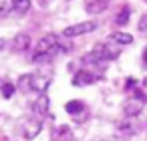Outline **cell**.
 <instances>
[{"instance_id": "22", "label": "cell", "mask_w": 147, "mask_h": 141, "mask_svg": "<svg viewBox=\"0 0 147 141\" xmlns=\"http://www.w3.org/2000/svg\"><path fill=\"white\" fill-rule=\"evenodd\" d=\"M2 85H4V83H2V79H0V89H2Z\"/></svg>"}, {"instance_id": "5", "label": "cell", "mask_w": 147, "mask_h": 141, "mask_svg": "<svg viewBox=\"0 0 147 141\" xmlns=\"http://www.w3.org/2000/svg\"><path fill=\"white\" fill-rule=\"evenodd\" d=\"M95 28H97V22H95V20H87V22H79V24L67 26V28L63 30V36H67V38H73V36H81V34L93 32Z\"/></svg>"}, {"instance_id": "17", "label": "cell", "mask_w": 147, "mask_h": 141, "mask_svg": "<svg viewBox=\"0 0 147 141\" xmlns=\"http://www.w3.org/2000/svg\"><path fill=\"white\" fill-rule=\"evenodd\" d=\"M12 2L14 0H0V18H4L12 12Z\"/></svg>"}, {"instance_id": "11", "label": "cell", "mask_w": 147, "mask_h": 141, "mask_svg": "<svg viewBox=\"0 0 147 141\" xmlns=\"http://www.w3.org/2000/svg\"><path fill=\"white\" fill-rule=\"evenodd\" d=\"M109 40H111L113 45H117V47H123V45H131V43H133V36L127 34V32H113V34L109 36Z\"/></svg>"}, {"instance_id": "10", "label": "cell", "mask_w": 147, "mask_h": 141, "mask_svg": "<svg viewBox=\"0 0 147 141\" xmlns=\"http://www.w3.org/2000/svg\"><path fill=\"white\" fill-rule=\"evenodd\" d=\"M32 111H34V115H38V117H45V115L49 113V97H47V95H40V97L34 101V105H32Z\"/></svg>"}, {"instance_id": "15", "label": "cell", "mask_w": 147, "mask_h": 141, "mask_svg": "<svg viewBox=\"0 0 147 141\" xmlns=\"http://www.w3.org/2000/svg\"><path fill=\"white\" fill-rule=\"evenodd\" d=\"M129 16H131V8H129V6H123V8L119 10V14L115 16V22H117L119 26H123V24L129 22Z\"/></svg>"}, {"instance_id": "7", "label": "cell", "mask_w": 147, "mask_h": 141, "mask_svg": "<svg viewBox=\"0 0 147 141\" xmlns=\"http://www.w3.org/2000/svg\"><path fill=\"white\" fill-rule=\"evenodd\" d=\"M97 81H99V75H93L91 71H79L73 77V85L75 87H87V85H93Z\"/></svg>"}, {"instance_id": "1", "label": "cell", "mask_w": 147, "mask_h": 141, "mask_svg": "<svg viewBox=\"0 0 147 141\" xmlns=\"http://www.w3.org/2000/svg\"><path fill=\"white\" fill-rule=\"evenodd\" d=\"M49 83H51V75L32 73V75H22V77L18 79V85H16V89H20V91H24V93H30V91H34V93H40V95H45V91H47Z\"/></svg>"}, {"instance_id": "2", "label": "cell", "mask_w": 147, "mask_h": 141, "mask_svg": "<svg viewBox=\"0 0 147 141\" xmlns=\"http://www.w3.org/2000/svg\"><path fill=\"white\" fill-rule=\"evenodd\" d=\"M61 51V40H59V36L57 34H47V36H42L40 40H38V45H36V55H34V63H38V61H49L51 57H55L57 53Z\"/></svg>"}, {"instance_id": "8", "label": "cell", "mask_w": 147, "mask_h": 141, "mask_svg": "<svg viewBox=\"0 0 147 141\" xmlns=\"http://www.w3.org/2000/svg\"><path fill=\"white\" fill-rule=\"evenodd\" d=\"M28 49H30V36H28L26 32L16 34L14 40H12V51H14V53H24V51H28Z\"/></svg>"}, {"instance_id": "19", "label": "cell", "mask_w": 147, "mask_h": 141, "mask_svg": "<svg viewBox=\"0 0 147 141\" xmlns=\"http://www.w3.org/2000/svg\"><path fill=\"white\" fill-rule=\"evenodd\" d=\"M139 30H141V32H147V14L141 16V20H139Z\"/></svg>"}, {"instance_id": "14", "label": "cell", "mask_w": 147, "mask_h": 141, "mask_svg": "<svg viewBox=\"0 0 147 141\" xmlns=\"http://www.w3.org/2000/svg\"><path fill=\"white\" fill-rule=\"evenodd\" d=\"M117 129H119L121 133H125V135H133V133H137V123H135L133 119H129V121H121V123L117 125Z\"/></svg>"}, {"instance_id": "13", "label": "cell", "mask_w": 147, "mask_h": 141, "mask_svg": "<svg viewBox=\"0 0 147 141\" xmlns=\"http://www.w3.org/2000/svg\"><path fill=\"white\" fill-rule=\"evenodd\" d=\"M105 8H107V4L99 2V0H89L87 6H85V10L89 14H101V12H105Z\"/></svg>"}, {"instance_id": "9", "label": "cell", "mask_w": 147, "mask_h": 141, "mask_svg": "<svg viewBox=\"0 0 147 141\" xmlns=\"http://www.w3.org/2000/svg\"><path fill=\"white\" fill-rule=\"evenodd\" d=\"M73 129L69 127V125H61V127H57L55 131H53V135H51V139L53 141H73Z\"/></svg>"}, {"instance_id": "12", "label": "cell", "mask_w": 147, "mask_h": 141, "mask_svg": "<svg viewBox=\"0 0 147 141\" xmlns=\"http://www.w3.org/2000/svg\"><path fill=\"white\" fill-rule=\"evenodd\" d=\"M28 8H30V0H14V2H12V12H14L16 16L26 14Z\"/></svg>"}, {"instance_id": "3", "label": "cell", "mask_w": 147, "mask_h": 141, "mask_svg": "<svg viewBox=\"0 0 147 141\" xmlns=\"http://www.w3.org/2000/svg\"><path fill=\"white\" fill-rule=\"evenodd\" d=\"M40 129H42V121H40L38 117H28V119H22V121H20V125H18V131H20L22 139H26V141L34 139V137L40 133Z\"/></svg>"}, {"instance_id": "4", "label": "cell", "mask_w": 147, "mask_h": 141, "mask_svg": "<svg viewBox=\"0 0 147 141\" xmlns=\"http://www.w3.org/2000/svg\"><path fill=\"white\" fill-rule=\"evenodd\" d=\"M93 53L101 59V61H115L117 57H119V47L117 45H113L111 40H107V43H101V45H97L95 49H93Z\"/></svg>"}, {"instance_id": "21", "label": "cell", "mask_w": 147, "mask_h": 141, "mask_svg": "<svg viewBox=\"0 0 147 141\" xmlns=\"http://www.w3.org/2000/svg\"><path fill=\"white\" fill-rule=\"evenodd\" d=\"M4 45H6V43H4L2 38H0V51H2V49H4Z\"/></svg>"}, {"instance_id": "20", "label": "cell", "mask_w": 147, "mask_h": 141, "mask_svg": "<svg viewBox=\"0 0 147 141\" xmlns=\"http://www.w3.org/2000/svg\"><path fill=\"white\" fill-rule=\"evenodd\" d=\"M143 65L147 67V47H145V51H143Z\"/></svg>"}, {"instance_id": "16", "label": "cell", "mask_w": 147, "mask_h": 141, "mask_svg": "<svg viewBox=\"0 0 147 141\" xmlns=\"http://www.w3.org/2000/svg\"><path fill=\"white\" fill-rule=\"evenodd\" d=\"M65 109H67V113L77 115V113L85 111V103H83V101H69V103L65 105Z\"/></svg>"}, {"instance_id": "6", "label": "cell", "mask_w": 147, "mask_h": 141, "mask_svg": "<svg viewBox=\"0 0 147 141\" xmlns=\"http://www.w3.org/2000/svg\"><path fill=\"white\" fill-rule=\"evenodd\" d=\"M145 101H147V97H133V99H127V101H125V105H123V113H125L129 119L137 117V115L143 111Z\"/></svg>"}, {"instance_id": "18", "label": "cell", "mask_w": 147, "mask_h": 141, "mask_svg": "<svg viewBox=\"0 0 147 141\" xmlns=\"http://www.w3.org/2000/svg\"><path fill=\"white\" fill-rule=\"evenodd\" d=\"M14 91H16V85H12V83H4L2 85V97L4 99H10L14 95Z\"/></svg>"}]
</instances>
